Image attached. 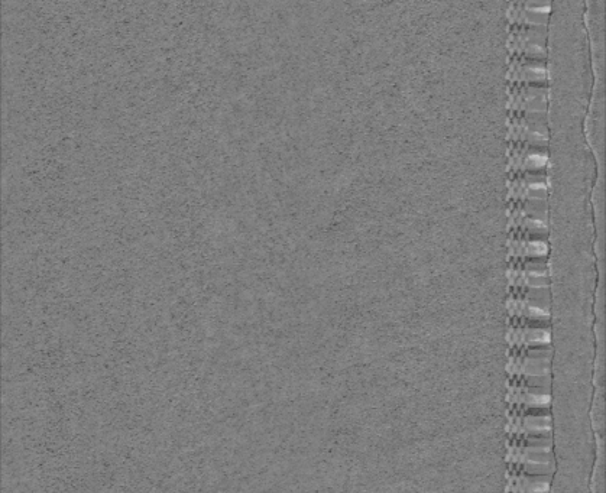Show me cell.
Masks as SVG:
<instances>
[{
    "instance_id": "obj_1",
    "label": "cell",
    "mask_w": 606,
    "mask_h": 493,
    "mask_svg": "<svg viewBox=\"0 0 606 493\" xmlns=\"http://www.w3.org/2000/svg\"><path fill=\"white\" fill-rule=\"evenodd\" d=\"M510 336L512 347L547 346L550 343V330L547 327H512Z\"/></svg>"
},
{
    "instance_id": "obj_2",
    "label": "cell",
    "mask_w": 606,
    "mask_h": 493,
    "mask_svg": "<svg viewBox=\"0 0 606 493\" xmlns=\"http://www.w3.org/2000/svg\"><path fill=\"white\" fill-rule=\"evenodd\" d=\"M510 254L512 258H544L549 254L546 240L512 239Z\"/></svg>"
}]
</instances>
